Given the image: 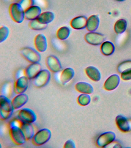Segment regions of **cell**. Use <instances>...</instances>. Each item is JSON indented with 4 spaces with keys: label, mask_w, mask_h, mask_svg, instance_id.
Returning <instances> with one entry per match:
<instances>
[{
    "label": "cell",
    "mask_w": 131,
    "mask_h": 148,
    "mask_svg": "<svg viewBox=\"0 0 131 148\" xmlns=\"http://www.w3.org/2000/svg\"><path fill=\"white\" fill-rule=\"evenodd\" d=\"M100 22L98 15H92L87 19L86 28L89 32H95L98 28Z\"/></svg>",
    "instance_id": "cell-21"
},
{
    "label": "cell",
    "mask_w": 131,
    "mask_h": 148,
    "mask_svg": "<svg viewBox=\"0 0 131 148\" xmlns=\"http://www.w3.org/2000/svg\"><path fill=\"white\" fill-rule=\"evenodd\" d=\"M45 64L48 69L51 72L57 73L61 71L62 67L59 59L54 55H50L46 58Z\"/></svg>",
    "instance_id": "cell-9"
},
{
    "label": "cell",
    "mask_w": 131,
    "mask_h": 148,
    "mask_svg": "<svg viewBox=\"0 0 131 148\" xmlns=\"http://www.w3.org/2000/svg\"><path fill=\"white\" fill-rule=\"evenodd\" d=\"M64 148H75V143L73 140L69 139L67 140L64 143Z\"/></svg>",
    "instance_id": "cell-34"
},
{
    "label": "cell",
    "mask_w": 131,
    "mask_h": 148,
    "mask_svg": "<svg viewBox=\"0 0 131 148\" xmlns=\"http://www.w3.org/2000/svg\"><path fill=\"white\" fill-rule=\"evenodd\" d=\"M87 19L86 16H80L72 18L70 25L72 28L75 30H81L86 28Z\"/></svg>",
    "instance_id": "cell-18"
},
{
    "label": "cell",
    "mask_w": 131,
    "mask_h": 148,
    "mask_svg": "<svg viewBox=\"0 0 131 148\" xmlns=\"http://www.w3.org/2000/svg\"><path fill=\"white\" fill-rule=\"evenodd\" d=\"M25 10L34 5V0H19L18 2Z\"/></svg>",
    "instance_id": "cell-31"
},
{
    "label": "cell",
    "mask_w": 131,
    "mask_h": 148,
    "mask_svg": "<svg viewBox=\"0 0 131 148\" xmlns=\"http://www.w3.org/2000/svg\"><path fill=\"white\" fill-rule=\"evenodd\" d=\"M51 77L49 69H42L33 79V85L37 88L43 87L49 83Z\"/></svg>",
    "instance_id": "cell-6"
},
{
    "label": "cell",
    "mask_w": 131,
    "mask_h": 148,
    "mask_svg": "<svg viewBox=\"0 0 131 148\" xmlns=\"http://www.w3.org/2000/svg\"><path fill=\"white\" fill-rule=\"evenodd\" d=\"M9 13L12 20L16 23L20 24L25 19V10L18 2L10 5Z\"/></svg>",
    "instance_id": "cell-3"
},
{
    "label": "cell",
    "mask_w": 131,
    "mask_h": 148,
    "mask_svg": "<svg viewBox=\"0 0 131 148\" xmlns=\"http://www.w3.org/2000/svg\"><path fill=\"white\" fill-rule=\"evenodd\" d=\"M55 14L52 12L47 11L42 12L37 18V20L42 24L48 25L55 19Z\"/></svg>",
    "instance_id": "cell-24"
},
{
    "label": "cell",
    "mask_w": 131,
    "mask_h": 148,
    "mask_svg": "<svg viewBox=\"0 0 131 148\" xmlns=\"http://www.w3.org/2000/svg\"><path fill=\"white\" fill-rule=\"evenodd\" d=\"M127 27V22L126 20L121 18L118 20L115 23L114 31L117 34H121L125 32Z\"/></svg>",
    "instance_id": "cell-27"
},
{
    "label": "cell",
    "mask_w": 131,
    "mask_h": 148,
    "mask_svg": "<svg viewBox=\"0 0 131 148\" xmlns=\"http://www.w3.org/2000/svg\"><path fill=\"white\" fill-rule=\"evenodd\" d=\"M116 1H125V0H116Z\"/></svg>",
    "instance_id": "cell-35"
},
{
    "label": "cell",
    "mask_w": 131,
    "mask_h": 148,
    "mask_svg": "<svg viewBox=\"0 0 131 148\" xmlns=\"http://www.w3.org/2000/svg\"><path fill=\"white\" fill-rule=\"evenodd\" d=\"M29 26L32 30L39 31L45 29L48 27V25L40 23L37 19L30 21L29 23Z\"/></svg>",
    "instance_id": "cell-28"
},
{
    "label": "cell",
    "mask_w": 131,
    "mask_h": 148,
    "mask_svg": "<svg viewBox=\"0 0 131 148\" xmlns=\"http://www.w3.org/2000/svg\"><path fill=\"white\" fill-rule=\"evenodd\" d=\"M76 90L81 93L91 94L94 92V89L92 86L86 82H79L75 86Z\"/></svg>",
    "instance_id": "cell-22"
},
{
    "label": "cell",
    "mask_w": 131,
    "mask_h": 148,
    "mask_svg": "<svg viewBox=\"0 0 131 148\" xmlns=\"http://www.w3.org/2000/svg\"><path fill=\"white\" fill-rule=\"evenodd\" d=\"M75 71L73 68L69 67L62 71L60 76V81L62 85H65L74 77Z\"/></svg>",
    "instance_id": "cell-19"
},
{
    "label": "cell",
    "mask_w": 131,
    "mask_h": 148,
    "mask_svg": "<svg viewBox=\"0 0 131 148\" xmlns=\"http://www.w3.org/2000/svg\"><path fill=\"white\" fill-rule=\"evenodd\" d=\"M115 121L118 128L121 131L128 132L131 130V124L127 118L121 115H118L116 117Z\"/></svg>",
    "instance_id": "cell-16"
},
{
    "label": "cell",
    "mask_w": 131,
    "mask_h": 148,
    "mask_svg": "<svg viewBox=\"0 0 131 148\" xmlns=\"http://www.w3.org/2000/svg\"><path fill=\"white\" fill-rule=\"evenodd\" d=\"M14 109L12 101L6 96H0V119L5 120L11 118L13 114Z\"/></svg>",
    "instance_id": "cell-2"
},
{
    "label": "cell",
    "mask_w": 131,
    "mask_h": 148,
    "mask_svg": "<svg viewBox=\"0 0 131 148\" xmlns=\"http://www.w3.org/2000/svg\"><path fill=\"white\" fill-rule=\"evenodd\" d=\"M121 73V77L124 80L128 81L131 80V68L125 69Z\"/></svg>",
    "instance_id": "cell-32"
},
{
    "label": "cell",
    "mask_w": 131,
    "mask_h": 148,
    "mask_svg": "<svg viewBox=\"0 0 131 148\" xmlns=\"http://www.w3.org/2000/svg\"><path fill=\"white\" fill-rule=\"evenodd\" d=\"M120 82V78L119 75L113 74L109 76L104 84V88L107 91H112L115 90L118 86Z\"/></svg>",
    "instance_id": "cell-14"
},
{
    "label": "cell",
    "mask_w": 131,
    "mask_h": 148,
    "mask_svg": "<svg viewBox=\"0 0 131 148\" xmlns=\"http://www.w3.org/2000/svg\"><path fill=\"white\" fill-rule=\"evenodd\" d=\"M85 72L88 77L94 82H98L100 80L101 73L96 67L89 66L86 68Z\"/></svg>",
    "instance_id": "cell-23"
},
{
    "label": "cell",
    "mask_w": 131,
    "mask_h": 148,
    "mask_svg": "<svg viewBox=\"0 0 131 148\" xmlns=\"http://www.w3.org/2000/svg\"><path fill=\"white\" fill-rule=\"evenodd\" d=\"M42 12V9L39 6H32L25 10V19L30 21L37 19Z\"/></svg>",
    "instance_id": "cell-15"
},
{
    "label": "cell",
    "mask_w": 131,
    "mask_h": 148,
    "mask_svg": "<svg viewBox=\"0 0 131 148\" xmlns=\"http://www.w3.org/2000/svg\"><path fill=\"white\" fill-rule=\"evenodd\" d=\"M71 34L70 28L66 26L60 27L57 31L56 36L57 38L61 40H66L69 37Z\"/></svg>",
    "instance_id": "cell-26"
},
{
    "label": "cell",
    "mask_w": 131,
    "mask_h": 148,
    "mask_svg": "<svg viewBox=\"0 0 131 148\" xmlns=\"http://www.w3.org/2000/svg\"><path fill=\"white\" fill-rule=\"evenodd\" d=\"M39 53L36 49L30 47H23L20 51L22 57L31 63L40 62L41 56Z\"/></svg>",
    "instance_id": "cell-5"
},
{
    "label": "cell",
    "mask_w": 131,
    "mask_h": 148,
    "mask_svg": "<svg viewBox=\"0 0 131 148\" xmlns=\"http://www.w3.org/2000/svg\"><path fill=\"white\" fill-rule=\"evenodd\" d=\"M34 45L37 50L40 53H43L47 50L48 43L45 36L42 34H39L35 36Z\"/></svg>",
    "instance_id": "cell-13"
},
{
    "label": "cell",
    "mask_w": 131,
    "mask_h": 148,
    "mask_svg": "<svg viewBox=\"0 0 131 148\" xmlns=\"http://www.w3.org/2000/svg\"><path fill=\"white\" fill-rule=\"evenodd\" d=\"M17 116L21 121L31 124L35 122L37 119V116L34 111L29 108L19 110Z\"/></svg>",
    "instance_id": "cell-7"
},
{
    "label": "cell",
    "mask_w": 131,
    "mask_h": 148,
    "mask_svg": "<svg viewBox=\"0 0 131 148\" xmlns=\"http://www.w3.org/2000/svg\"><path fill=\"white\" fill-rule=\"evenodd\" d=\"M19 127L24 133L27 141L32 139L35 133L32 124L23 122L20 120Z\"/></svg>",
    "instance_id": "cell-17"
},
{
    "label": "cell",
    "mask_w": 131,
    "mask_h": 148,
    "mask_svg": "<svg viewBox=\"0 0 131 148\" xmlns=\"http://www.w3.org/2000/svg\"><path fill=\"white\" fill-rule=\"evenodd\" d=\"M51 136L52 133L50 130L43 128L35 133L32 138V143L36 146L43 145L50 140Z\"/></svg>",
    "instance_id": "cell-4"
},
{
    "label": "cell",
    "mask_w": 131,
    "mask_h": 148,
    "mask_svg": "<svg viewBox=\"0 0 131 148\" xmlns=\"http://www.w3.org/2000/svg\"><path fill=\"white\" fill-rule=\"evenodd\" d=\"M29 97L24 93L17 95L12 101V105L14 110L21 108L28 102Z\"/></svg>",
    "instance_id": "cell-20"
},
{
    "label": "cell",
    "mask_w": 131,
    "mask_h": 148,
    "mask_svg": "<svg viewBox=\"0 0 131 148\" xmlns=\"http://www.w3.org/2000/svg\"><path fill=\"white\" fill-rule=\"evenodd\" d=\"M100 51L102 54L106 56L112 55L115 51L114 44L111 42L104 41L101 45Z\"/></svg>",
    "instance_id": "cell-25"
},
{
    "label": "cell",
    "mask_w": 131,
    "mask_h": 148,
    "mask_svg": "<svg viewBox=\"0 0 131 148\" xmlns=\"http://www.w3.org/2000/svg\"><path fill=\"white\" fill-rule=\"evenodd\" d=\"M10 34L9 28L6 26H2L0 27V43L4 42L8 38Z\"/></svg>",
    "instance_id": "cell-30"
},
{
    "label": "cell",
    "mask_w": 131,
    "mask_h": 148,
    "mask_svg": "<svg viewBox=\"0 0 131 148\" xmlns=\"http://www.w3.org/2000/svg\"><path fill=\"white\" fill-rule=\"evenodd\" d=\"M116 135L113 132L109 131L102 133L98 137L96 144L98 147L104 148L114 141Z\"/></svg>",
    "instance_id": "cell-8"
},
{
    "label": "cell",
    "mask_w": 131,
    "mask_h": 148,
    "mask_svg": "<svg viewBox=\"0 0 131 148\" xmlns=\"http://www.w3.org/2000/svg\"><path fill=\"white\" fill-rule=\"evenodd\" d=\"M42 69V66L39 62L31 63L24 70V75L29 79H33Z\"/></svg>",
    "instance_id": "cell-12"
},
{
    "label": "cell",
    "mask_w": 131,
    "mask_h": 148,
    "mask_svg": "<svg viewBox=\"0 0 131 148\" xmlns=\"http://www.w3.org/2000/svg\"><path fill=\"white\" fill-rule=\"evenodd\" d=\"M20 120L18 119L12 120L9 124V134L12 142L17 145L24 144L27 140L19 127Z\"/></svg>",
    "instance_id": "cell-1"
},
{
    "label": "cell",
    "mask_w": 131,
    "mask_h": 148,
    "mask_svg": "<svg viewBox=\"0 0 131 148\" xmlns=\"http://www.w3.org/2000/svg\"><path fill=\"white\" fill-rule=\"evenodd\" d=\"M91 97L89 94L81 93L77 98V102L79 105L81 106H86L90 103Z\"/></svg>",
    "instance_id": "cell-29"
},
{
    "label": "cell",
    "mask_w": 131,
    "mask_h": 148,
    "mask_svg": "<svg viewBox=\"0 0 131 148\" xmlns=\"http://www.w3.org/2000/svg\"><path fill=\"white\" fill-rule=\"evenodd\" d=\"M84 39L86 42L90 45L98 46L105 41L106 37L104 35L98 32H89L85 35Z\"/></svg>",
    "instance_id": "cell-10"
},
{
    "label": "cell",
    "mask_w": 131,
    "mask_h": 148,
    "mask_svg": "<svg viewBox=\"0 0 131 148\" xmlns=\"http://www.w3.org/2000/svg\"><path fill=\"white\" fill-rule=\"evenodd\" d=\"M131 68V61H124L121 63L118 68V71L121 73L125 69Z\"/></svg>",
    "instance_id": "cell-33"
},
{
    "label": "cell",
    "mask_w": 131,
    "mask_h": 148,
    "mask_svg": "<svg viewBox=\"0 0 131 148\" xmlns=\"http://www.w3.org/2000/svg\"><path fill=\"white\" fill-rule=\"evenodd\" d=\"M29 79L26 76H20L17 78L14 85V91L16 94L24 93L29 86Z\"/></svg>",
    "instance_id": "cell-11"
}]
</instances>
